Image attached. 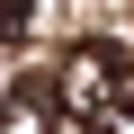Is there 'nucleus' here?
I'll use <instances>...</instances> for the list:
<instances>
[{"instance_id":"4","label":"nucleus","mask_w":134,"mask_h":134,"mask_svg":"<svg viewBox=\"0 0 134 134\" xmlns=\"http://www.w3.org/2000/svg\"><path fill=\"white\" fill-rule=\"evenodd\" d=\"M107 134H134V90H116V116H107Z\"/></svg>"},{"instance_id":"1","label":"nucleus","mask_w":134,"mask_h":134,"mask_svg":"<svg viewBox=\"0 0 134 134\" xmlns=\"http://www.w3.org/2000/svg\"><path fill=\"white\" fill-rule=\"evenodd\" d=\"M54 90H63V107H81V116H90L98 98H116V90H125V45H107V36H81Z\"/></svg>"},{"instance_id":"3","label":"nucleus","mask_w":134,"mask_h":134,"mask_svg":"<svg viewBox=\"0 0 134 134\" xmlns=\"http://www.w3.org/2000/svg\"><path fill=\"white\" fill-rule=\"evenodd\" d=\"M27 27H36V9H27V0H0V45H18Z\"/></svg>"},{"instance_id":"2","label":"nucleus","mask_w":134,"mask_h":134,"mask_svg":"<svg viewBox=\"0 0 134 134\" xmlns=\"http://www.w3.org/2000/svg\"><path fill=\"white\" fill-rule=\"evenodd\" d=\"M63 125V90L54 81H9L0 90V134H54Z\"/></svg>"}]
</instances>
